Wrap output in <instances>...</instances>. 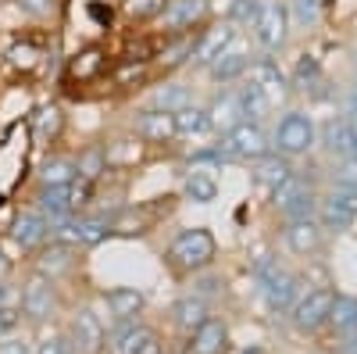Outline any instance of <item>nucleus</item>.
Masks as SVG:
<instances>
[{
	"label": "nucleus",
	"instance_id": "nucleus-49",
	"mask_svg": "<svg viewBox=\"0 0 357 354\" xmlns=\"http://www.w3.org/2000/svg\"><path fill=\"white\" fill-rule=\"evenodd\" d=\"M350 354H357V333L350 337Z\"/></svg>",
	"mask_w": 357,
	"mask_h": 354
},
{
	"label": "nucleus",
	"instance_id": "nucleus-47",
	"mask_svg": "<svg viewBox=\"0 0 357 354\" xmlns=\"http://www.w3.org/2000/svg\"><path fill=\"white\" fill-rule=\"evenodd\" d=\"M11 272H15V261L8 258L4 247H0V279H11Z\"/></svg>",
	"mask_w": 357,
	"mask_h": 354
},
{
	"label": "nucleus",
	"instance_id": "nucleus-50",
	"mask_svg": "<svg viewBox=\"0 0 357 354\" xmlns=\"http://www.w3.org/2000/svg\"><path fill=\"white\" fill-rule=\"evenodd\" d=\"M354 154H357V126H354Z\"/></svg>",
	"mask_w": 357,
	"mask_h": 354
},
{
	"label": "nucleus",
	"instance_id": "nucleus-2",
	"mask_svg": "<svg viewBox=\"0 0 357 354\" xmlns=\"http://www.w3.org/2000/svg\"><path fill=\"white\" fill-rule=\"evenodd\" d=\"M18 311L25 326H54V318L61 315V290H57L54 279L33 272L22 286H18Z\"/></svg>",
	"mask_w": 357,
	"mask_h": 354
},
{
	"label": "nucleus",
	"instance_id": "nucleus-25",
	"mask_svg": "<svg viewBox=\"0 0 357 354\" xmlns=\"http://www.w3.org/2000/svg\"><path fill=\"white\" fill-rule=\"evenodd\" d=\"M107 68V50L104 47H82L68 61V79L72 82H89Z\"/></svg>",
	"mask_w": 357,
	"mask_h": 354
},
{
	"label": "nucleus",
	"instance_id": "nucleus-28",
	"mask_svg": "<svg viewBox=\"0 0 357 354\" xmlns=\"http://www.w3.org/2000/svg\"><path fill=\"white\" fill-rule=\"evenodd\" d=\"M175 133L186 136V140H200V136H211L215 126H211V115L200 104H186L183 111H175Z\"/></svg>",
	"mask_w": 357,
	"mask_h": 354
},
{
	"label": "nucleus",
	"instance_id": "nucleus-35",
	"mask_svg": "<svg viewBox=\"0 0 357 354\" xmlns=\"http://www.w3.org/2000/svg\"><path fill=\"white\" fill-rule=\"evenodd\" d=\"M107 165H111L107 147H86V151H79V158H75L79 175H82V179H89V183H97L100 175L107 172Z\"/></svg>",
	"mask_w": 357,
	"mask_h": 354
},
{
	"label": "nucleus",
	"instance_id": "nucleus-17",
	"mask_svg": "<svg viewBox=\"0 0 357 354\" xmlns=\"http://www.w3.org/2000/svg\"><path fill=\"white\" fill-rule=\"evenodd\" d=\"M318 147L333 161L350 158L354 154V122H350V118H343V115L325 118V122L318 126Z\"/></svg>",
	"mask_w": 357,
	"mask_h": 354
},
{
	"label": "nucleus",
	"instance_id": "nucleus-31",
	"mask_svg": "<svg viewBox=\"0 0 357 354\" xmlns=\"http://www.w3.org/2000/svg\"><path fill=\"white\" fill-rule=\"evenodd\" d=\"M75 175H79L75 158H68V154H50V158L40 165V186H68Z\"/></svg>",
	"mask_w": 357,
	"mask_h": 354
},
{
	"label": "nucleus",
	"instance_id": "nucleus-40",
	"mask_svg": "<svg viewBox=\"0 0 357 354\" xmlns=\"http://www.w3.org/2000/svg\"><path fill=\"white\" fill-rule=\"evenodd\" d=\"M264 8V0H232L229 4V22L232 25H254Z\"/></svg>",
	"mask_w": 357,
	"mask_h": 354
},
{
	"label": "nucleus",
	"instance_id": "nucleus-3",
	"mask_svg": "<svg viewBox=\"0 0 357 354\" xmlns=\"http://www.w3.org/2000/svg\"><path fill=\"white\" fill-rule=\"evenodd\" d=\"M254 279H257V290H261V297L268 304V311L272 315H289L296 297H301V279H296L289 269H282V265L275 258H261L254 265Z\"/></svg>",
	"mask_w": 357,
	"mask_h": 354
},
{
	"label": "nucleus",
	"instance_id": "nucleus-23",
	"mask_svg": "<svg viewBox=\"0 0 357 354\" xmlns=\"http://www.w3.org/2000/svg\"><path fill=\"white\" fill-rule=\"evenodd\" d=\"M293 175V158H286V154H279V151H268L264 158H257L254 161V183L261 186V190H279L286 179Z\"/></svg>",
	"mask_w": 357,
	"mask_h": 354
},
{
	"label": "nucleus",
	"instance_id": "nucleus-26",
	"mask_svg": "<svg viewBox=\"0 0 357 354\" xmlns=\"http://www.w3.org/2000/svg\"><path fill=\"white\" fill-rule=\"evenodd\" d=\"M61 133H65V111H61V104H43L33 115V136H36V143L50 147V143L61 140Z\"/></svg>",
	"mask_w": 357,
	"mask_h": 354
},
{
	"label": "nucleus",
	"instance_id": "nucleus-38",
	"mask_svg": "<svg viewBox=\"0 0 357 354\" xmlns=\"http://www.w3.org/2000/svg\"><path fill=\"white\" fill-rule=\"evenodd\" d=\"M329 179H333V186H343V190H354V193H357V154L333 161Z\"/></svg>",
	"mask_w": 357,
	"mask_h": 354
},
{
	"label": "nucleus",
	"instance_id": "nucleus-41",
	"mask_svg": "<svg viewBox=\"0 0 357 354\" xmlns=\"http://www.w3.org/2000/svg\"><path fill=\"white\" fill-rule=\"evenodd\" d=\"M15 8L33 22H50L57 15V0H15Z\"/></svg>",
	"mask_w": 357,
	"mask_h": 354
},
{
	"label": "nucleus",
	"instance_id": "nucleus-19",
	"mask_svg": "<svg viewBox=\"0 0 357 354\" xmlns=\"http://www.w3.org/2000/svg\"><path fill=\"white\" fill-rule=\"evenodd\" d=\"M132 129H136V136H139L143 143H154V147L178 140V133H175V115H172V111H161V108H143V111L136 115Z\"/></svg>",
	"mask_w": 357,
	"mask_h": 354
},
{
	"label": "nucleus",
	"instance_id": "nucleus-8",
	"mask_svg": "<svg viewBox=\"0 0 357 354\" xmlns=\"http://www.w3.org/2000/svg\"><path fill=\"white\" fill-rule=\"evenodd\" d=\"M272 208L279 212L282 222H289V219H311L318 212V190L304 179V175L293 172L279 190H272Z\"/></svg>",
	"mask_w": 357,
	"mask_h": 354
},
{
	"label": "nucleus",
	"instance_id": "nucleus-43",
	"mask_svg": "<svg viewBox=\"0 0 357 354\" xmlns=\"http://www.w3.org/2000/svg\"><path fill=\"white\" fill-rule=\"evenodd\" d=\"M0 354H33V344L25 337L11 333V337H0Z\"/></svg>",
	"mask_w": 357,
	"mask_h": 354
},
{
	"label": "nucleus",
	"instance_id": "nucleus-24",
	"mask_svg": "<svg viewBox=\"0 0 357 354\" xmlns=\"http://www.w3.org/2000/svg\"><path fill=\"white\" fill-rule=\"evenodd\" d=\"M146 333H151V326H143V318L111 322L107 326V354H132Z\"/></svg>",
	"mask_w": 357,
	"mask_h": 354
},
{
	"label": "nucleus",
	"instance_id": "nucleus-6",
	"mask_svg": "<svg viewBox=\"0 0 357 354\" xmlns=\"http://www.w3.org/2000/svg\"><path fill=\"white\" fill-rule=\"evenodd\" d=\"M61 330H65V337H68L75 354H107V326H104V318L89 304L75 308L65 318Z\"/></svg>",
	"mask_w": 357,
	"mask_h": 354
},
{
	"label": "nucleus",
	"instance_id": "nucleus-15",
	"mask_svg": "<svg viewBox=\"0 0 357 354\" xmlns=\"http://www.w3.org/2000/svg\"><path fill=\"white\" fill-rule=\"evenodd\" d=\"M250 47L236 36L211 65H207V75H211V82H218V86H232V82H240L243 75H247V68H250Z\"/></svg>",
	"mask_w": 357,
	"mask_h": 354
},
{
	"label": "nucleus",
	"instance_id": "nucleus-7",
	"mask_svg": "<svg viewBox=\"0 0 357 354\" xmlns=\"http://www.w3.org/2000/svg\"><path fill=\"white\" fill-rule=\"evenodd\" d=\"M254 29V40L264 54H279L286 50L289 36H293V18H289V4L282 0H264V8L257 15V22L250 25Z\"/></svg>",
	"mask_w": 357,
	"mask_h": 354
},
{
	"label": "nucleus",
	"instance_id": "nucleus-20",
	"mask_svg": "<svg viewBox=\"0 0 357 354\" xmlns=\"http://www.w3.org/2000/svg\"><path fill=\"white\" fill-rule=\"evenodd\" d=\"M168 318H172V326H175L178 333L190 337L204 318H211V304H207V297H200V293H183V297L172 301Z\"/></svg>",
	"mask_w": 357,
	"mask_h": 354
},
{
	"label": "nucleus",
	"instance_id": "nucleus-21",
	"mask_svg": "<svg viewBox=\"0 0 357 354\" xmlns=\"http://www.w3.org/2000/svg\"><path fill=\"white\" fill-rule=\"evenodd\" d=\"M232 40H236L232 22L215 25V29H200V33H197V43H193V57H190V61H193L197 68H207V65H211V61H215V57H218Z\"/></svg>",
	"mask_w": 357,
	"mask_h": 354
},
{
	"label": "nucleus",
	"instance_id": "nucleus-36",
	"mask_svg": "<svg viewBox=\"0 0 357 354\" xmlns=\"http://www.w3.org/2000/svg\"><path fill=\"white\" fill-rule=\"evenodd\" d=\"M165 4H168V0H122V11H126L129 22L143 25V22H158Z\"/></svg>",
	"mask_w": 357,
	"mask_h": 354
},
{
	"label": "nucleus",
	"instance_id": "nucleus-39",
	"mask_svg": "<svg viewBox=\"0 0 357 354\" xmlns=\"http://www.w3.org/2000/svg\"><path fill=\"white\" fill-rule=\"evenodd\" d=\"M289 18H293V25H301V29L318 25V18H321V0H293V4H289Z\"/></svg>",
	"mask_w": 357,
	"mask_h": 354
},
{
	"label": "nucleus",
	"instance_id": "nucleus-45",
	"mask_svg": "<svg viewBox=\"0 0 357 354\" xmlns=\"http://www.w3.org/2000/svg\"><path fill=\"white\" fill-rule=\"evenodd\" d=\"M132 354H168V351H165V344H161V337H158V333L151 330V333H146V337H143V344H139V347H136Z\"/></svg>",
	"mask_w": 357,
	"mask_h": 354
},
{
	"label": "nucleus",
	"instance_id": "nucleus-9",
	"mask_svg": "<svg viewBox=\"0 0 357 354\" xmlns=\"http://www.w3.org/2000/svg\"><path fill=\"white\" fill-rule=\"evenodd\" d=\"M314 219L321 222L325 233H347L357 222V193L343 186H329L325 193H318Z\"/></svg>",
	"mask_w": 357,
	"mask_h": 354
},
{
	"label": "nucleus",
	"instance_id": "nucleus-12",
	"mask_svg": "<svg viewBox=\"0 0 357 354\" xmlns=\"http://www.w3.org/2000/svg\"><path fill=\"white\" fill-rule=\"evenodd\" d=\"M243 79H247V82H254L257 90H261L268 101H272V108H275V104H286V101H289V94H293L289 75L279 68L275 57H254Z\"/></svg>",
	"mask_w": 357,
	"mask_h": 354
},
{
	"label": "nucleus",
	"instance_id": "nucleus-11",
	"mask_svg": "<svg viewBox=\"0 0 357 354\" xmlns=\"http://www.w3.org/2000/svg\"><path fill=\"white\" fill-rule=\"evenodd\" d=\"M79 261H82V251L79 247H72L65 240H47L36 251V258H33V272H40V276L54 279V283H61V279L75 276Z\"/></svg>",
	"mask_w": 357,
	"mask_h": 354
},
{
	"label": "nucleus",
	"instance_id": "nucleus-13",
	"mask_svg": "<svg viewBox=\"0 0 357 354\" xmlns=\"http://www.w3.org/2000/svg\"><path fill=\"white\" fill-rule=\"evenodd\" d=\"M168 36H190L200 33V25L207 22V0H168L161 18Z\"/></svg>",
	"mask_w": 357,
	"mask_h": 354
},
{
	"label": "nucleus",
	"instance_id": "nucleus-1",
	"mask_svg": "<svg viewBox=\"0 0 357 354\" xmlns=\"http://www.w3.org/2000/svg\"><path fill=\"white\" fill-rule=\"evenodd\" d=\"M218 258V244H215V233L211 229H183L175 240L165 247V269L175 279H186V276H200L215 265Z\"/></svg>",
	"mask_w": 357,
	"mask_h": 354
},
{
	"label": "nucleus",
	"instance_id": "nucleus-42",
	"mask_svg": "<svg viewBox=\"0 0 357 354\" xmlns=\"http://www.w3.org/2000/svg\"><path fill=\"white\" fill-rule=\"evenodd\" d=\"M22 330V311L18 304H0V337H11Z\"/></svg>",
	"mask_w": 357,
	"mask_h": 354
},
{
	"label": "nucleus",
	"instance_id": "nucleus-37",
	"mask_svg": "<svg viewBox=\"0 0 357 354\" xmlns=\"http://www.w3.org/2000/svg\"><path fill=\"white\" fill-rule=\"evenodd\" d=\"M33 354H75V351H72L65 330H47V326H43V333H40L36 344H33Z\"/></svg>",
	"mask_w": 357,
	"mask_h": 354
},
{
	"label": "nucleus",
	"instance_id": "nucleus-32",
	"mask_svg": "<svg viewBox=\"0 0 357 354\" xmlns=\"http://www.w3.org/2000/svg\"><path fill=\"white\" fill-rule=\"evenodd\" d=\"M183 197L193 200V204H215L218 200V179H215L211 172L193 168L186 175V183H183Z\"/></svg>",
	"mask_w": 357,
	"mask_h": 354
},
{
	"label": "nucleus",
	"instance_id": "nucleus-22",
	"mask_svg": "<svg viewBox=\"0 0 357 354\" xmlns=\"http://www.w3.org/2000/svg\"><path fill=\"white\" fill-rule=\"evenodd\" d=\"M229 351V326L222 318H204L190 333V354H225Z\"/></svg>",
	"mask_w": 357,
	"mask_h": 354
},
{
	"label": "nucleus",
	"instance_id": "nucleus-27",
	"mask_svg": "<svg viewBox=\"0 0 357 354\" xmlns=\"http://www.w3.org/2000/svg\"><path fill=\"white\" fill-rule=\"evenodd\" d=\"M289 86H293V94H314V97H325L321 94V86H329L321 75V65L314 61L311 54H304L301 61H296V68L289 72Z\"/></svg>",
	"mask_w": 357,
	"mask_h": 354
},
{
	"label": "nucleus",
	"instance_id": "nucleus-44",
	"mask_svg": "<svg viewBox=\"0 0 357 354\" xmlns=\"http://www.w3.org/2000/svg\"><path fill=\"white\" fill-rule=\"evenodd\" d=\"M222 290V279H215V276H193V293H200V297H211V293H218Z\"/></svg>",
	"mask_w": 357,
	"mask_h": 354
},
{
	"label": "nucleus",
	"instance_id": "nucleus-18",
	"mask_svg": "<svg viewBox=\"0 0 357 354\" xmlns=\"http://www.w3.org/2000/svg\"><path fill=\"white\" fill-rule=\"evenodd\" d=\"M100 301L107 308L111 322H129V318H143L146 311V293L136 286H111L100 293Z\"/></svg>",
	"mask_w": 357,
	"mask_h": 354
},
{
	"label": "nucleus",
	"instance_id": "nucleus-46",
	"mask_svg": "<svg viewBox=\"0 0 357 354\" xmlns=\"http://www.w3.org/2000/svg\"><path fill=\"white\" fill-rule=\"evenodd\" d=\"M343 118H350V122L357 126V86H350V90L343 94Z\"/></svg>",
	"mask_w": 357,
	"mask_h": 354
},
{
	"label": "nucleus",
	"instance_id": "nucleus-10",
	"mask_svg": "<svg viewBox=\"0 0 357 354\" xmlns=\"http://www.w3.org/2000/svg\"><path fill=\"white\" fill-rule=\"evenodd\" d=\"M333 301H336V290L329 286H314V290H304L301 297H296L289 318L293 326L301 333H318L329 326V311H333Z\"/></svg>",
	"mask_w": 357,
	"mask_h": 354
},
{
	"label": "nucleus",
	"instance_id": "nucleus-4",
	"mask_svg": "<svg viewBox=\"0 0 357 354\" xmlns=\"http://www.w3.org/2000/svg\"><path fill=\"white\" fill-rule=\"evenodd\" d=\"M314 143H318L314 118L307 111H296V108H289L279 118V126L272 133V151H279L286 158H307L314 151Z\"/></svg>",
	"mask_w": 357,
	"mask_h": 354
},
{
	"label": "nucleus",
	"instance_id": "nucleus-34",
	"mask_svg": "<svg viewBox=\"0 0 357 354\" xmlns=\"http://www.w3.org/2000/svg\"><path fill=\"white\" fill-rule=\"evenodd\" d=\"M186 104H193V94H190V86H183V82H165L161 90H154V97H151V108H161V111H183Z\"/></svg>",
	"mask_w": 357,
	"mask_h": 354
},
{
	"label": "nucleus",
	"instance_id": "nucleus-14",
	"mask_svg": "<svg viewBox=\"0 0 357 354\" xmlns=\"http://www.w3.org/2000/svg\"><path fill=\"white\" fill-rule=\"evenodd\" d=\"M282 244L296 258H314L325 247V229H321V222L314 215L311 219H289L282 226Z\"/></svg>",
	"mask_w": 357,
	"mask_h": 354
},
{
	"label": "nucleus",
	"instance_id": "nucleus-48",
	"mask_svg": "<svg viewBox=\"0 0 357 354\" xmlns=\"http://www.w3.org/2000/svg\"><path fill=\"white\" fill-rule=\"evenodd\" d=\"M350 68H354V86H357V47L350 50Z\"/></svg>",
	"mask_w": 357,
	"mask_h": 354
},
{
	"label": "nucleus",
	"instance_id": "nucleus-5",
	"mask_svg": "<svg viewBox=\"0 0 357 354\" xmlns=\"http://www.w3.org/2000/svg\"><path fill=\"white\" fill-rule=\"evenodd\" d=\"M218 147L225 151L229 161H257L264 158L268 151H272V133L264 129V122H250V118H243V122H236L232 129H225L218 136Z\"/></svg>",
	"mask_w": 357,
	"mask_h": 354
},
{
	"label": "nucleus",
	"instance_id": "nucleus-33",
	"mask_svg": "<svg viewBox=\"0 0 357 354\" xmlns=\"http://www.w3.org/2000/svg\"><path fill=\"white\" fill-rule=\"evenodd\" d=\"M240 82H243V86L236 90V101H240V115L250 118V122H264L268 111H272V101H268L254 82H247V79H240Z\"/></svg>",
	"mask_w": 357,
	"mask_h": 354
},
{
	"label": "nucleus",
	"instance_id": "nucleus-30",
	"mask_svg": "<svg viewBox=\"0 0 357 354\" xmlns=\"http://www.w3.org/2000/svg\"><path fill=\"white\" fill-rule=\"evenodd\" d=\"M329 330L336 337H354L357 333V297L354 293H336L333 311H329Z\"/></svg>",
	"mask_w": 357,
	"mask_h": 354
},
{
	"label": "nucleus",
	"instance_id": "nucleus-29",
	"mask_svg": "<svg viewBox=\"0 0 357 354\" xmlns=\"http://www.w3.org/2000/svg\"><path fill=\"white\" fill-rule=\"evenodd\" d=\"M207 115H211V126H215L218 136H222L225 129H232L236 122H243L240 101H236V90H222V94H215V101L207 104Z\"/></svg>",
	"mask_w": 357,
	"mask_h": 354
},
{
	"label": "nucleus",
	"instance_id": "nucleus-16",
	"mask_svg": "<svg viewBox=\"0 0 357 354\" xmlns=\"http://www.w3.org/2000/svg\"><path fill=\"white\" fill-rule=\"evenodd\" d=\"M11 240L25 251V254H36L47 240H50V222L36 212V208H25L15 215L11 222Z\"/></svg>",
	"mask_w": 357,
	"mask_h": 354
}]
</instances>
